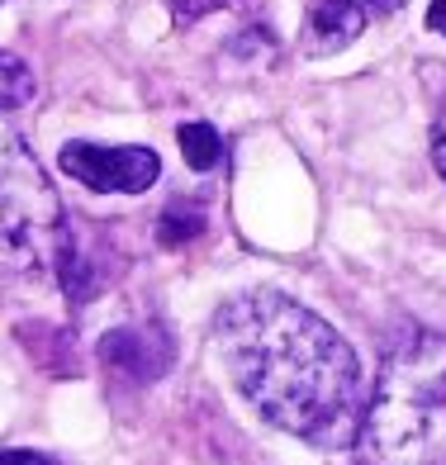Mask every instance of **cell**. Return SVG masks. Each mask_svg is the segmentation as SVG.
<instances>
[{
	"mask_svg": "<svg viewBox=\"0 0 446 465\" xmlns=\"http://www.w3.org/2000/svg\"><path fill=\"white\" fill-rule=\"evenodd\" d=\"M214 347L233 385L281 432L318 451L361 437L366 375L332 323L281 290H247L214 313Z\"/></svg>",
	"mask_w": 446,
	"mask_h": 465,
	"instance_id": "cell-1",
	"label": "cell"
},
{
	"mask_svg": "<svg viewBox=\"0 0 446 465\" xmlns=\"http://www.w3.org/2000/svg\"><path fill=\"white\" fill-rule=\"evenodd\" d=\"M356 441L375 465H446V337L409 332L385 356Z\"/></svg>",
	"mask_w": 446,
	"mask_h": 465,
	"instance_id": "cell-2",
	"label": "cell"
},
{
	"mask_svg": "<svg viewBox=\"0 0 446 465\" xmlns=\"http://www.w3.org/2000/svg\"><path fill=\"white\" fill-rule=\"evenodd\" d=\"M62 232H67V219L44 166L25 147V138L0 119V276H48Z\"/></svg>",
	"mask_w": 446,
	"mask_h": 465,
	"instance_id": "cell-3",
	"label": "cell"
},
{
	"mask_svg": "<svg viewBox=\"0 0 446 465\" xmlns=\"http://www.w3.org/2000/svg\"><path fill=\"white\" fill-rule=\"evenodd\" d=\"M62 172L86 190L110 195H143L162 176V162L153 147H104V143H67L62 147Z\"/></svg>",
	"mask_w": 446,
	"mask_h": 465,
	"instance_id": "cell-4",
	"label": "cell"
},
{
	"mask_svg": "<svg viewBox=\"0 0 446 465\" xmlns=\"http://www.w3.org/2000/svg\"><path fill=\"white\" fill-rule=\"evenodd\" d=\"M100 361L134 380H157L172 371V337L162 328H114L100 337Z\"/></svg>",
	"mask_w": 446,
	"mask_h": 465,
	"instance_id": "cell-5",
	"label": "cell"
},
{
	"mask_svg": "<svg viewBox=\"0 0 446 465\" xmlns=\"http://www.w3.org/2000/svg\"><path fill=\"white\" fill-rule=\"evenodd\" d=\"M371 25V10L361 0H318L313 15H309V53L313 57H328V53H342L352 48L361 29Z\"/></svg>",
	"mask_w": 446,
	"mask_h": 465,
	"instance_id": "cell-6",
	"label": "cell"
},
{
	"mask_svg": "<svg viewBox=\"0 0 446 465\" xmlns=\"http://www.w3.org/2000/svg\"><path fill=\"white\" fill-rule=\"evenodd\" d=\"M176 143H181V153L195 172H214V166L223 162V138H219L214 124H181Z\"/></svg>",
	"mask_w": 446,
	"mask_h": 465,
	"instance_id": "cell-7",
	"label": "cell"
},
{
	"mask_svg": "<svg viewBox=\"0 0 446 465\" xmlns=\"http://www.w3.org/2000/svg\"><path fill=\"white\" fill-rule=\"evenodd\" d=\"M34 100V72L25 57L0 53V110H19Z\"/></svg>",
	"mask_w": 446,
	"mask_h": 465,
	"instance_id": "cell-8",
	"label": "cell"
},
{
	"mask_svg": "<svg viewBox=\"0 0 446 465\" xmlns=\"http://www.w3.org/2000/svg\"><path fill=\"white\" fill-rule=\"evenodd\" d=\"M204 228V209L200 204H172L162 214V223H157V238L166 242V247H181V242H190L195 232Z\"/></svg>",
	"mask_w": 446,
	"mask_h": 465,
	"instance_id": "cell-9",
	"label": "cell"
},
{
	"mask_svg": "<svg viewBox=\"0 0 446 465\" xmlns=\"http://www.w3.org/2000/svg\"><path fill=\"white\" fill-rule=\"evenodd\" d=\"M219 5H228V0H172V15L181 19V25H195V19L214 15Z\"/></svg>",
	"mask_w": 446,
	"mask_h": 465,
	"instance_id": "cell-10",
	"label": "cell"
},
{
	"mask_svg": "<svg viewBox=\"0 0 446 465\" xmlns=\"http://www.w3.org/2000/svg\"><path fill=\"white\" fill-rule=\"evenodd\" d=\"M432 157H437V172L446 176V104L437 114V129H432Z\"/></svg>",
	"mask_w": 446,
	"mask_h": 465,
	"instance_id": "cell-11",
	"label": "cell"
},
{
	"mask_svg": "<svg viewBox=\"0 0 446 465\" xmlns=\"http://www.w3.org/2000/svg\"><path fill=\"white\" fill-rule=\"evenodd\" d=\"M0 465H53V460L38 451H0Z\"/></svg>",
	"mask_w": 446,
	"mask_h": 465,
	"instance_id": "cell-12",
	"label": "cell"
},
{
	"mask_svg": "<svg viewBox=\"0 0 446 465\" xmlns=\"http://www.w3.org/2000/svg\"><path fill=\"white\" fill-rule=\"evenodd\" d=\"M428 29L446 38V0H432V5H428Z\"/></svg>",
	"mask_w": 446,
	"mask_h": 465,
	"instance_id": "cell-13",
	"label": "cell"
},
{
	"mask_svg": "<svg viewBox=\"0 0 446 465\" xmlns=\"http://www.w3.org/2000/svg\"><path fill=\"white\" fill-rule=\"evenodd\" d=\"M361 5H366L371 15H390V10H399L403 0H361Z\"/></svg>",
	"mask_w": 446,
	"mask_h": 465,
	"instance_id": "cell-14",
	"label": "cell"
},
{
	"mask_svg": "<svg viewBox=\"0 0 446 465\" xmlns=\"http://www.w3.org/2000/svg\"><path fill=\"white\" fill-rule=\"evenodd\" d=\"M0 5H5V0H0Z\"/></svg>",
	"mask_w": 446,
	"mask_h": 465,
	"instance_id": "cell-15",
	"label": "cell"
},
{
	"mask_svg": "<svg viewBox=\"0 0 446 465\" xmlns=\"http://www.w3.org/2000/svg\"><path fill=\"white\" fill-rule=\"evenodd\" d=\"M371 465H375V460H371Z\"/></svg>",
	"mask_w": 446,
	"mask_h": 465,
	"instance_id": "cell-16",
	"label": "cell"
}]
</instances>
